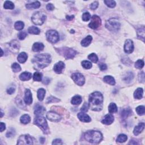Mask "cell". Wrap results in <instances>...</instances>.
<instances>
[{
  "instance_id": "1",
  "label": "cell",
  "mask_w": 145,
  "mask_h": 145,
  "mask_svg": "<svg viewBox=\"0 0 145 145\" xmlns=\"http://www.w3.org/2000/svg\"><path fill=\"white\" fill-rule=\"evenodd\" d=\"M103 97L100 92H94L90 95L89 107L92 111H100L103 109Z\"/></svg>"
},
{
  "instance_id": "2",
  "label": "cell",
  "mask_w": 145,
  "mask_h": 145,
  "mask_svg": "<svg viewBox=\"0 0 145 145\" xmlns=\"http://www.w3.org/2000/svg\"><path fill=\"white\" fill-rule=\"evenodd\" d=\"M33 66L35 69L40 70L48 66L51 62V56L49 54H38L32 59Z\"/></svg>"
},
{
  "instance_id": "3",
  "label": "cell",
  "mask_w": 145,
  "mask_h": 145,
  "mask_svg": "<svg viewBox=\"0 0 145 145\" xmlns=\"http://www.w3.org/2000/svg\"><path fill=\"white\" fill-rule=\"evenodd\" d=\"M84 138L87 142L91 143H99L103 139L101 133L98 131H87L84 134Z\"/></svg>"
},
{
  "instance_id": "4",
  "label": "cell",
  "mask_w": 145,
  "mask_h": 145,
  "mask_svg": "<svg viewBox=\"0 0 145 145\" xmlns=\"http://www.w3.org/2000/svg\"><path fill=\"white\" fill-rule=\"evenodd\" d=\"M105 27L111 32H117L120 28V23L117 18H111L106 22Z\"/></svg>"
},
{
  "instance_id": "5",
  "label": "cell",
  "mask_w": 145,
  "mask_h": 145,
  "mask_svg": "<svg viewBox=\"0 0 145 145\" xmlns=\"http://www.w3.org/2000/svg\"><path fill=\"white\" fill-rule=\"evenodd\" d=\"M34 124L40 127L44 133L47 134L49 133V128L48 124L45 118L41 116H38L34 119Z\"/></svg>"
},
{
  "instance_id": "6",
  "label": "cell",
  "mask_w": 145,
  "mask_h": 145,
  "mask_svg": "<svg viewBox=\"0 0 145 145\" xmlns=\"http://www.w3.org/2000/svg\"><path fill=\"white\" fill-rule=\"evenodd\" d=\"M46 15L44 13H41L40 11L35 13L32 16V21L35 24L42 25L46 19Z\"/></svg>"
},
{
  "instance_id": "7",
  "label": "cell",
  "mask_w": 145,
  "mask_h": 145,
  "mask_svg": "<svg viewBox=\"0 0 145 145\" xmlns=\"http://www.w3.org/2000/svg\"><path fill=\"white\" fill-rule=\"evenodd\" d=\"M60 53L66 59L73 58L77 54V52L75 50L69 48H62L60 49Z\"/></svg>"
},
{
  "instance_id": "8",
  "label": "cell",
  "mask_w": 145,
  "mask_h": 145,
  "mask_svg": "<svg viewBox=\"0 0 145 145\" xmlns=\"http://www.w3.org/2000/svg\"><path fill=\"white\" fill-rule=\"evenodd\" d=\"M46 36L47 40L52 43H56L59 40L58 33L56 31L49 30L47 32Z\"/></svg>"
},
{
  "instance_id": "9",
  "label": "cell",
  "mask_w": 145,
  "mask_h": 145,
  "mask_svg": "<svg viewBox=\"0 0 145 145\" xmlns=\"http://www.w3.org/2000/svg\"><path fill=\"white\" fill-rule=\"evenodd\" d=\"M72 80L78 86H83L85 82V77L79 72H75L71 75Z\"/></svg>"
},
{
  "instance_id": "10",
  "label": "cell",
  "mask_w": 145,
  "mask_h": 145,
  "mask_svg": "<svg viewBox=\"0 0 145 145\" xmlns=\"http://www.w3.org/2000/svg\"><path fill=\"white\" fill-rule=\"evenodd\" d=\"M18 144H33V139L29 135H23L19 138Z\"/></svg>"
},
{
  "instance_id": "11",
  "label": "cell",
  "mask_w": 145,
  "mask_h": 145,
  "mask_svg": "<svg viewBox=\"0 0 145 145\" xmlns=\"http://www.w3.org/2000/svg\"><path fill=\"white\" fill-rule=\"evenodd\" d=\"M101 23V21L100 18L97 15H93V17H92L91 20L90 24H88V26H89L91 28L95 29L100 26Z\"/></svg>"
},
{
  "instance_id": "12",
  "label": "cell",
  "mask_w": 145,
  "mask_h": 145,
  "mask_svg": "<svg viewBox=\"0 0 145 145\" xmlns=\"http://www.w3.org/2000/svg\"><path fill=\"white\" fill-rule=\"evenodd\" d=\"M9 48L14 53H17L20 49V43L17 40L11 41L9 43Z\"/></svg>"
},
{
  "instance_id": "13",
  "label": "cell",
  "mask_w": 145,
  "mask_h": 145,
  "mask_svg": "<svg viewBox=\"0 0 145 145\" xmlns=\"http://www.w3.org/2000/svg\"><path fill=\"white\" fill-rule=\"evenodd\" d=\"M47 117L50 121L53 122H58L61 120V116L53 112H49L48 113Z\"/></svg>"
},
{
  "instance_id": "14",
  "label": "cell",
  "mask_w": 145,
  "mask_h": 145,
  "mask_svg": "<svg viewBox=\"0 0 145 145\" xmlns=\"http://www.w3.org/2000/svg\"><path fill=\"white\" fill-rule=\"evenodd\" d=\"M124 51L126 53H131L134 51V44L133 41L130 39L127 40L124 45Z\"/></svg>"
},
{
  "instance_id": "15",
  "label": "cell",
  "mask_w": 145,
  "mask_h": 145,
  "mask_svg": "<svg viewBox=\"0 0 145 145\" xmlns=\"http://www.w3.org/2000/svg\"><path fill=\"white\" fill-rule=\"evenodd\" d=\"M65 67V63L62 61H60V62L56 63L54 66V71H55L56 73L60 74L62 72L63 69Z\"/></svg>"
},
{
  "instance_id": "16",
  "label": "cell",
  "mask_w": 145,
  "mask_h": 145,
  "mask_svg": "<svg viewBox=\"0 0 145 145\" xmlns=\"http://www.w3.org/2000/svg\"><path fill=\"white\" fill-rule=\"evenodd\" d=\"M24 102L28 105H29L32 103V96L31 92L28 89H27L25 91Z\"/></svg>"
},
{
  "instance_id": "17",
  "label": "cell",
  "mask_w": 145,
  "mask_h": 145,
  "mask_svg": "<svg viewBox=\"0 0 145 145\" xmlns=\"http://www.w3.org/2000/svg\"><path fill=\"white\" fill-rule=\"evenodd\" d=\"M78 117L81 121L84 122H89L91 120L89 116L83 112L79 113L78 114Z\"/></svg>"
},
{
  "instance_id": "18",
  "label": "cell",
  "mask_w": 145,
  "mask_h": 145,
  "mask_svg": "<svg viewBox=\"0 0 145 145\" xmlns=\"http://www.w3.org/2000/svg\"><path fill=\"white\" fill-rule=\"evenodd\" d=\"M114 117L112 115H106L101 121V122L105 125H110L114 121Z\"/></svg>"
},
{
  "instance_id": "19",
  "label": "cell",
  "mask_w": 145,
  "mask_h": 145,
  "mask_svg": "<svg viewBox=\"0 0 145 145\" xmlns=\"http://www.w3.org/2000/svg\"><path fill=\"white\" fill-rule=\"evenodd\" d=\"M144 124L143 123V122L139 123L137 126H136L135 127L134 129V131H133L134 134L135 135H138L143 131V130L144 129Z\"/></svg>"
},
{
  "instance_id": "20",
  "label": "cell",
  "mask_w": 145,
  "mask_h": 145,
  "mask_svg": "<svg viewBox=\"0 0 145 145\" xmlns=\"http://www.w3.org/2000/svg\"><path fill=\"white\" fill-rule=\"evenodd\" d=\"M132 114V111L130 108H125L122 110L121 112V115L122 119H125L128 118L129 116Z\"/></svg>"
},
{
  "instance_id": "21",
  "label": "cell",
  "mask_w": 145,
  "mask_h": 145,
  "mask_svg": "<svg viewBox=\"0 0 145 145\" xmlns=\"http://www.w3.org/2000/svg\"><path fill=\"white\" fill-rule=\"evenodd\" d=\"M44 46L43 44L41 43H35V44L33 45L32 47V51L33 52H40L43 51L44 49Z\"/></svg>"
},
{
  "instance_id": "22",
  "label": "cell",
  "mask_w": 145,
  "mask_h": 145,
  "mask_svg": "<svg viewBox=\"0 0 145 145\" xmlns=\"http://www.w3.org/2000/svg\"><path fill=\"white\" fill-rule=\"evenodd\" d=\"M45 112V108L43 107V106L40 105H37L36 106L35 109V114L37 116H41L43 115Z\"/></svg>"
},
{
  "instance_id": "23",
  "label": "cell",
  "mask_w": 145,
  "mask_h": 145,
  "mask_svg": "<svg viewBox=\"0 0 145 145\" xmlns=\"http://www.w3.org/2000/svg\"><path fill=\"white\" fill-rule=\"evenodd\" d=\"M32 78V74L29 72H24L19 76V78L20 80L23 81H28Z\"/></svg>"
},
{
  "instance_id": "24",
  "label": "cell",
  "mask_w": 145,
  "mask_h": 145,
  "mask_svg": "<svg viewBox=\"0 0 145 145\" xmlns=\"http://www.w3.org/2000/svg\"><path fill=\"white\" fill-rule=\"evenodd\" d=\"M92 40V38L91 36L88 35L87 37L85 38V39L82 40L81 42V45H82L83 47H87L90 44V43H91V41Z\"/></svg>"
},
{
  "instance_id": "25",
  "label": "cell",
  "mask_w": 145,
  "mask_h": 145,
  "mask_svg": "<svg viewBox=\"0 0 145 145\" xmlns=\"http://www.w3.org/2000/svg\"><path fill=\"white\" fill-rule=\"evenodd\" d=\"M143 90L142 88H138L134 93V97L135 99H140L143 97Z\"/></svg>"
},
{
  "instance_id": "26",
  "label": "cell",
  "mask_w": 145,
  "mask_h": 145,
  "mask_svg": "<svg viewBox=\"0 0 145 145\" xmlns=\"http://www.w3.org/2000/svg\"><path fill=\"white\" fill-rule=\"evenodd\" d=\"M28 58V56L27 54L25 53V52H22L20 53L18 56V61H19L20 63H24L27 60Z\"/></svg>"
},
{
  "instance_id": "27",
  "label": "cell",
  "mask_w": 145,
  "mask_h": 145,
  "mask_svg": "<svg viewBox=\"0 0 145 145\" xmlns=\"http://www.w3.org/2000/svg\"><path fill=\"white\" fill-rule=\"evenodd\" d=\"M104 81L105 82V83L109 84V85H115L116 83V82L114 78L113 77L110 76H106L104 77L103 78Z\"/></svg>"
},
{
  "instance_id": "28",
  "label": "cell",
  "mask_w": 145,
  "mask_h": 145,
  "mask_svg": "<svg viewBox=\"0 0 145 145\" xmlns=\"http://www.w3.org/2000/svg\"><path fill=\"white\" fill-rule=\"evenodd\" d=\"M40 6V3L39 1L33 2L31 4H28L26 5V8L28 9H38Z\"/></svg>"
},
{
  "instance_id": "29",
  "label": "cell",
  "mask_w": 145,
  "mask_h": 145,
  "mask_svg": "<svg viewBox=\"0 0 145 145\" xmlns=\"http://www.w3.org/2000/svg\"><path fill=\"white\" fill-rule=\"evenodd\" d=\"M82 101V98L79 95H76L72 98L71 100V104L73 105H79Z\"/></svg>"
},
{
  "instance_id": "30",
  "label": "cell",
  "mask_w": 145,
  "mask_h": 145,
  "mask_svg": "<svg viewBox=\"0 0 145 145\" xmlns=\"http://www.w3.org/2000/svg\"><path fill=\"white\" fill-rule=\"evenodd\" d=\"M134 78V74L132 72H128L124 76L123 80L126 82H130Z\"/></svg>"
},
{
  "instance_id": "31",
  "label": "cell",
  "mask_w": 145,
  "mask_h": 145,
  "mask_svg": "<svg viewBox=\"0 0 145 145\" xmlns=\"http://www.w3.org/2000/svg\"><path fill=\"white\" fill-rule=\"evenodd\" d=\"M45 94V90L43 88H40L38 91V97L39 100L42 101L44 98Z\"/></svg>"
},
{
  "instance_id": "32",
  "label": "cell",
  "mask_w": 145,
  "mask_h": 145,
  "mask_svg": "<svg viewBox=\"0 0 145 145\" xmlns=\"http://www.w3.org/2000/svg\"><path fill=\"white\" fill-rule=\"evenodd\" d=\"M28 31L29 33L34 34V35H38L40 33V29H39L38 27L35 26L30 27L28 29Z\"/></svg>"
},
{
  "instance_id": "33",
  "label": "cell",
  "mask_w": 145,
  "mask_h": 145,
  "mask_svg": "<svg viewBox=\"0 0 145 145\" xmlns=\"http://www.w3.org/2000/svg\"><path fill=\"white\" fill-rule=\"evenodd\" d=\"M31 121V118L28 115H24L20 118V122L22 124H28Z\"/></svg>"
},
{
  "instance_id": "34",
  "label": "cell",
  "mask_w": 145,
  "mask_h": 145,
  "mask_svg": "<svg viewBox=\"0 0 145 145\" xmlns=\"http://www.w3.org/2000/svg\"><path fill=\"white\" fill-rule=\"evenodd\" d=\"M108 111L110 113H113L117 112V107L115 103H111L108 106Z\"/></svg>"
},
{
  "instance_id": "35",
  "label": "cell",
  "mask_w": 145,
  "mask_h": 145,
  "mask_svg": "<svg viewBox=\"0 0 145 145\" xmlns=\"http://www.w3.org/2000/svg\"><path fill=\"white\" fill-rule=\"evenodd\" d=\"M137 35L138 38L140 39L142 38V40L144 42V28L142 27V28H139L137 30Z\"/></svg>"
},
{
  "instance_id": "36",
  "label": "cell",
  "mask_w": 145,
  "mask_h": 145,
  "mask_svg": "<svg viewBox=\"0 0 145 145\" xmlns=\"http://www.w3.org/2000/svg\"><path fill=\"white\" fill-rule=\"evenodd\" d=\"M4 7V8L6 9H10V10H12V9L14 8V5L12 2L6 1L5 2Z\"/></svg>"
},
{
  "instance_id": "37",
  "label": "cell",
  "mask_w": 145,
  "mask_h": 145,
  "mask_svg": "<svg viewBox=\"0 0 145 145\" xmlns=\"http://www.w3.org/2000/svg\"><path fill=\"white\" fill-rule=\"evenodd\" d=\"M24 23L21 21L17 22L14 25L15 28L17 29V30H22V29L24 28Z\"/></svg>"
},
{
  "instance_id": "38",
  "label": "cell",
  "mask_w": 145,
  "mask_h": 145,
  "mask_svg": "<svg viewBox=\"0 0 145 145\" xmlns=\"http://www.w3.org/2000/svg\"><path fill=\"white\" fill-rule=\"evenodd\" d=\"M128 139V137L126 135L123 134H120L117 138V141L119 142L120 143H122L126 142V140Z\"/></svg>"
},
{
  "instance_id": "39",
  "label": "cell",
  "mask_w": 145,
  "mask_h": 145,
  "mask_svg": "<svg viewBox=\"0 0 145 145\" xmlns=\"http://www.w3.org/2000/svg\"><path fill=\"white\" fill-rule=\"evenodd\" d=\"M136 112L138 115L142 116L144 114V106L143 105H140L138 106L136 108Z\"/></svg>"
},
{
  "instance_id": "40",
  "label": "cell",
  "mask_w": 145,
  "mask_h": 145,
  "mask_svg": "<svg viewBox=\"0 0 145 145\" xmlns=\"http://www.w3.org/2000/svg\"><path fill=\"white\" fill-rule=\"evenodd\" d=\"M42 74L39 72H36L33 74V80L35 81H41L42 80Z\"/></svg>"
},
{
  "instance_id": "41",
  "label": "cell",
  "mask_w": 145,
  "mask_h": 145,
  "mask_svg": "<svg viewBox=\"0 0 145 145\" xmlns=\"http://www.w3.org/2000/svg\"><path fill=\"white\" fill-rule=\"evenodd\" d=\"M88 58L89 60L91 61L92 62L94 63H96L97 61H98V57H97L96 54L95 53L90 54V55L88 56Z\"/></svg>"
},
{
  "instance_id": "42",
  "label": "cell",
  "mask_w": 145,
  "mask_h": 145,
  "mask_svg": "<svg viewBox=\"0 0 145 145\" xmlns=\"http://www.w3.org/2000/svg\"><path fill=\"white\" fill-rule=\"evenodd\" d=\"M11 67H12L13 71L14 72H18L21 70V67L17 63H14L11 66Z\"/></svg>"
},
{
  "instance_id": "43",
  "label": "cell",
  "mask_w": 145,
  "mask_h": 145,
  "mask_svg": "<svg viewBox=\"0 0 145 145\" xmlns=\"http://www.w3.org/2000/svg\"><path fill=\"white\" fill-rule=\"evenodd\" d=\"M82 65L86 69H89L92 67V63L88 61H83L82 62Z\"/></svg>"
},
{
  "instance_id": "44",
  "label": "cell",
  "mask_w": 145,
  "mask_h": 145,
  "mask_svg": "<svg viewBox=\"0 0 145 145\" xmlns=\"http://www.w3.org/2000/svg\"><path fill=\"white\" fill-rule=\"evenodd\" d=\"M104 3H105L106 6H108L109 8H113L116 6V2L115 1H112V0H108V1H104Z\"/></svg>"
},
{
  "instance_id": "45",
  "label": "cell",
  "mask_w": 145,
  "mask_h": 145,
  "mask_svg": "<svg viewBox=\"0 0 145 145\" xmlns=\"http://www.w3.org/2000/svg\"><path fill=\"white\" fill-rule=\"evenodd\" d=\"M144 66V61L142 60H138L135 63V67L137 69H142Z\"/></svg>"
},
{
  "instance_id": "46",
  "label": "cell",
  "mask_w": 145,
  "mask_h": 145,
  "mask_svg": "<svg viewBox=\"0 0 145 145\" xmlns=\"http://www.w3.org/2000/svg\"><path fill=\"white\" fill-rule=\"evenodd\" d=\"M60 101V100L56 98V97L54 96H50L47 99V103H57V102H58Z\"/></svg>"
},
{
  "instance_id": "47",
  "label": "cell",
  "mask_w": 145,
  "mask_h": 145,
  "mask_svg": "<svg viewBox=\"0 0 145 145\" xmlns=\"http://www.w3.org/2000/svg\"><path fill=\"white\" fill-rule=\"evenodd\" d=\"M91 19V15L89 13L86 12L83 13V14L82 15V19L84 21H88Z\"/></svg>"
},
{
  "instance_id": "48",
  "label": "cell",
  "mask_w": 145,
  "mask_h": 145,
  "mask_svg": "<svg viewBox=\"0 0 145 145\" xmlns=\"http://www.w3.org/2000/svg\"><path fill=\"white\" fill-rule=\"evenodd\" d=\"M27 35V33L26 31H22L20 32L18 34V38L20 40H23L26 37Z\"/></svg>"
},
{
  "instance_id": "49",
  "label": "cell",
  "mask_w": 145,
  "mask_h": 145,
  "mask_svg": "<svg viewBox=\"0 0 145 145\" xmlns=\"http://www.w3.org/2000/svg\"><path fill=\"white\" fill-rule=\"evenodd\" d=\"M15 130L13 129H10V130H9L6 133V137L8 138H10L13 137L14 135H15Z\"/></svg>"
},
{
  "instance_id": "50",
  "label": "cell",
  "mask_w": 145,
  "mask_h": 145,
  "mask_svg": "<svg viewBox=\"0 0 145 145\" xmlns=\"http://www.w3.org/2000/svg\"><path fill=\"white\" fill-rule=\"evenodd\" d=\"M139 81L140 82L143 83L144 82V73L143 71L140 72L139 74Z\"/></svg>"
},
{
  "instance_id": "51",
  "label": "cell",
  "mask_w": 145,
  "mask_h": 145,
  "mask_svg": "<svg viewBox=\"0 0 145 145\" xmlns=\"http://www.w3.org/2000/svg\"><path fill=\"white\" fill-rule=\"evenodd\" d=\"M99 3L97 1H95L90 5V8L92 10H95V9H97V7H98Z\"/></svg>"
},
{
  "instance_id": "52",
  "label": "cell",
  "mask_w": 145,
  "mask_h": 145,
  "mask_svg": "<svg viewBox=\"0 0 145 145\" xmlns=\"http://www.w3.org/2000/svg\"><path fill=\"white\" fill-rule=\"evenodd\" d=\"M88 108H89V105L87 103H85L82 106V107L81 108V111L82 112H87Z\"/></svg>"
},
{
  "instance_id": "53",
  "label": "cell",
  "mask_w": 145,
  "mask_h": 145,
  "mask_svg": "<svg viewBox=\"0 0 145 145\" xmlns=\"http://www.w3.org/2000/svg\"><path fill=\"white\" fill-rule=\"evenodd\" d=\"M15 87H10L7 89V92H8V94L11 95L15 92Z\"/></svg>"
},
{
  "instance_id": "54",
  "label": "cell",
  "mask_w": 145,
  "mask_h": 145,
  "mask_svg": "<svg viewBox=\"0 0 145 145\" xmlns=\"http://www.w3.org/2000/svg\"><path fill=\"white\" fill-rule=\"evenodd\" d=\"M99 66L100 69L102 70V71H103V70H105L107 69V66H106V64H105V63H100V64L99 65Z\"/></svg>"
},
{
  "instance_id": "55",
  "label": "cell",
  "mask_w": 145,
  "mask_h": 145,
  "mask_svg": "<svg viewBox=\"0 0 145 145\" xmlns=\"http://www.w3.org/2000/svg\"><path fill=\"white\" fill-rule=\"evenodd\" d=\"M47 9L48 10H50V11H52L54 10V6H53V4H48L47 5Z\"/></svg>"
},
{
  "instance_id": "56",
  "label": "cell",
  "mask_w": 145,
  "mask_h": 145,
  "mask_svg": "<svg viewBox=\"0 0 145 145\" xmlns=\"http://www.w3.org/2000/svg\"><path fill=\"white\" fill-rule=\"evenodd\" d=\"M53 144H62V142L61 141V140L60 139H56L53 140V142H52Z\"/></svg>"
},
{
  "instance_id": "57",
  "label": "cell",
  "mask_w": 145,
  "mask_h": 145,
  "mask_svg": "<svg viewBox=\"0 0 145 145\" xmlns=\"http://www.w3.org/2000/svg\"><path fill=\"white\" fill-rule=\"evenodd\" d=\"M50 81H51V79L49 78H48V77H45L44 79H43V83H44V85H48V84H49L50 83Z\"/></svg>"
},
{
  "instance_id": "58",
  "label": "cell",
  "mask_w": 145,
  "mask_h": 145,
  "mask_svg": "<svg viewBox=\"0 0 145 145\" xmlns=\"http://www.w3.org/2000/svg\"><path fill=\"white\" fill-rule=\"evenodd\" d=\"M5 129H6L5 124L3 123V122H1V132H2L4 130H5Z\"/></svg>"
},
{
  "instance_id": "59",
  "label": "cell",
  "mask_w": 145,
  "mask_h": 145,
  "mask_svg": "<svg viewBox=\"0 0 145 145\" xmlns=\"http://www.w3.org/2000/svg\"><path fill=\"white\" fill-rule=\"evenodd\" d=\"M74 16L73 15H71V16H69V15H67L66 16V19L67 20H71L74 18Z\"/></svg>"
},
{
  "instance_id": "60",
  "label": "cell",
  "mask_w": 145,
  "mask_h": 145,
  "mask_svg": "<svg viewBox=\"0 0 145 145\" xmlns=\"http://www.w3.org/2000/svg\"><path fill=\"white\" fill-rule=\"evenodd\" d=\"M40 143H44V142H45V138H40Z\"/></svg>"
},
{
  "instance_id": "61",
  "label": "cell",
  "mask_w": 145,
  "mask_h": 145,
  "mask_svg": "<svg viewBox=\"0 0 145 145\" xmlns=\"http://www.w3.org/2000/svg\"><path fill=\"white\" fill-rule=\"evenodd\" d=\"M2 116H3V112H2V111L1 110V117H2Z\"/></svg>"
}]
</instances>
